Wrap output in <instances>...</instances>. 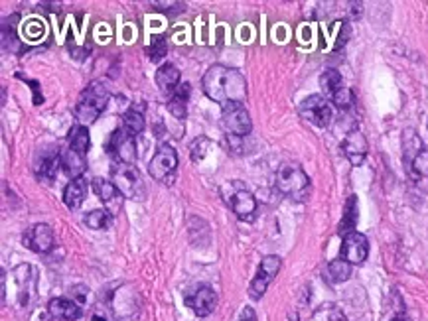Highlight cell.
I'll return each mask as SVG.
<instances>
[{
    "instance_id": "obj_1",
    "label": "cell",
    "mask_w": 428,
    "mask_h": 321,
    "mask_svg": "<svg viewBox=\"0 0 428 321\" xmlns=\"http://www.w3.org/2000/svg\"><path fill=\"white\" fill-rule=\"evenodd\" d=\"M204 93L221 107L245 103L247 99V79L241 71L225 66H211L201 79Z\"/></svg>"
},
{
    "instance_id": "obj_2",
    "label": "cell",
    "mask_w": 428,
    "mask_h": 321,
    "mask_svg": "<svg viewBox=\"0 0 428 321\" xmlns=\"http://www.w3.org/2000/svg\"><path fill=\"white\" fill-rule=\"evenodd\" d=\"M109 103V91L103 83H91L77 100L76 117L81 126H87L101 117V112L107 109Z\"/></svg>"
},
{
    "instance_id": "obj_3",
    "label": "cell",
    "mask_w": 428,
    "mask_h": 321,
    "mask_svg": "<svg viewBox=\"0 0 428 321\" xmlns=\"http://www.w3.org/2000/svg\"><path fill=\"white\" fill-rule=\"evenodd\" d=\"M276 189L292 200H304L310 189V179L298 164H285L276 172Z\"/></svg>"
},
{
    "instance_id": "obj_4",
    "label": "cell",
    "mask_w": 428,
    "mask_h": 321,
    "mask_svg": "<svg viewBox=\"0 0 428 321\" xmlns=\"http://www.w3.org/2000/svg\"><path fill=\"white\" fill-rule=\"evenodd\" d=\"M403 148H405V164L411 176L418 177L428 176V148L420 140L415 130H406L403 136Z\"/></svg>"
},
{
    "instance_id": "obj_5",
    "label": "cell",
    "mask_w": 428,
    "mask_h": 321,
    "mask_svg": "<svg viewBox=\"0 0 428 321\" xmlns=\"http://www.w3.org/2000/svg\"><path fill=\"white\" fill-rule=\"evenodd\" d=\"M110 181L115 184V188L119 189L122 197H129V200H136L141 197V174L134 164H121L117 162L115 166L110 167Z\"/></svg>"
},
{
    "instance_id": "obj_6",
    "label": "cell",
    "mask_w": 428,
    "mask_h": 321,
    "mask_svg": "<svg viewBox=\"0 0 428 321\" xmlns=\"http://www.w3.org/2000/svg\"><path fill=\"white\" fill-rule=\"evenodd\" d=\"M221 128L225 130L227 136H237V138L251 134L252 122L249 112L245 109V105L235 103V105L223 107V111H221Z\"/></svg>"
},
{
    "instance_id": "obj_7",
    "label": "cell",
    "mask_w": 428,
    "mask_h": 321,
    "mask_svg": "<svg viewBox=\"0 0 428 321\" xmlns=\"http://www.w3.org/2000/svg\"><path fill=\"white\" fill-rule=\"evenodd\" d=\"M298 111H300V117L304 121L312 122L314 126H320V128H326L334 119V112H331L328 99L322 97V95H310L308 99L300 103Z\"/></svg>"
},
{
    "instance_id": "obj_8",
    "label": "cell",
    "mask_w": 428,
    "mask_h": 321,
    "mask_svg": "<svg viewBox=\"0 0 428 321\" xmlns=\"http://www.w3.org/2000/svg\"><path fill=\"white\" fill-rule=\"evenodd\" d=\"M107 150H109V154L117 158V162H121V164H134V160H136V138L124 126L117 128L115 133L110 134L109 142H107Z\"/></svg>"
},
{
    "instance_id": "obj_9",
    "label": "cell",
    "mask_w": 428,
    "mask_h": 321,
    "mask_svg": "<svg viewBox=\"0 0 428 321\" xmlns=\"http://www.w3.org/2000/svg\"><path fill=\"white\" fill-rule=\"evenodd\" d=\"M280 266H283V262H280V258H278V256H275V255L264 256L263 262H261V266H259L257 276L252 278L251 286H249V296H251L252 299L263 298L264 292H266V288H269V284H271V282L275 280L276 274H278Z\"/></svg>"
},
{
    "instance_id": "obj_10",
    "label": "cell",
    "mask_w": 428,
    "mask_h": 321,
    "mask_svg": "<svg viewBox=\"0 0 428 321\" xmlns=\"http://www.w3.org/2000/svg\"><path fill=\"white\" fill-rule=\"evenodd\" d=\"M176 150L170 144H162L156 150V154L152 156V160H150V164H148V174H150L156 181H166L168 177L176 172Z\"/></svg>"
},
{
    "instance_id": "obj_11",
    "label": "cell",
    "mask_w": 428,
    "mask_h": 321,
    "mask_svg": "<svg viewBox=\"0 0 428 321\" xmlns=\"http://www.w3.org/2000/svg\"><path fill=\"white\" fill-rule=\"evenodd\" d=\"M369 255V241L367 237L357 231L345 234L341 243V258L348 260L350 264H362L367 260Z\"/></svg>"
},
{
    "instance_id": "obj_12",
    "label": "cell",
    "mask_w": 428,
    "mask_h": 321,
    "mask_svg": "<svg viewBox=\"0 0 428 321\" xmlns=\"http://www.w3.org/2000/svg\"><path fill=\"white\" fill-rule=\"evenodd\" d=\"M14 276V288H16V296H18V304L20 306H28L34 298L36 292V270L32 266L22 264L18 268H14L12 272Z\"/></svg>"
},
{
    "instance_id": "obj_13",
    "label": "cell",
    "mask_w": 428,
    "mask_h": 321,
    "mask_svg": "<svg viewBox=\"0 0 428 321\" xmlns=\"http://www.w3.org/2000/svg\"><path fill=\"white\" fill-rule=\"evenodd\" d=\"M24 244H26L30 251L38 253V255L50 253L52 246H54V231H52V227L45 225V223L34 225L32 229L24 234Z\"/></svg>"
},
{
    "instance_id": "obj_14",
    "label": "cell",
    "mask_w": 428,
    "mask_h": 321,
    "mask_svg": "<svg viewBox=\"0 0 428 321\" xmlns=\"http://www.w3.org/2000/svg\"><path fill=\"white\" fill-rule=\"evenodd\" d=\"M184 301L194 310L196 315L208 318L209 313L215 310V306H217V296H215V292L209 288V286H199L194 294H187Z\"/></svg>"
},
{
    "instance_id": "obj_15",
    "label": "cell",
    "mask_w": 428,
    "mask_h": 321,
    "mask_svg": "<svg viewBox=\"0 0 428 321\" xmlns=\"http://www.w3.org/2000/svg\"><path fill=\"white\" fill-rule=\"evenodd\" d=\"M341 150H343V154L350 160L352 166H362L365 156H367V150H369L367 138L359 130H352V133L345 136V140L341 144Z\"/></svg>"
},
{
    "instance_id": "obj_16",
    "label": "cell",
    "mask_w": 428,
    "mask_h": 321,
    "mask_svg": "<svg viewBox=\"0 0 428 321\" xmlns=\"http://www.w3.org/2000/svg\"><path fill=\"white\" fill-rule=\"evenodd\" d=\"M48 310H50V315H52V318L64 321H77L81 315H83L81 304H79L77 299H69V298L52 299L50 306H48Z\"/></svg>"
},
{
    "instance_id": "obj_17",
    "label": "cell",
    "mask_w": 428,
    "mask_h": 321,
    "mask_svg": "<svg viewBox=\"0 0 428 321\" xmlns=\"http://www.w3.org/2000/svg\"><path fill=\"white\" fill-rule=\"evenodd\" d=\"M231 207H233V213L237 215V219L252 221L255 219V211H257V200L252 197L251 191L239 189L231 197Z\"/></svg>"
},
{
    "instance_id": "obj_18",
    "label": "cell",
    "mask_w": 428,
    "mask_h": 321,
    "mask_svg": "<svg viewBox=\"0 0 428 321\" xmlns=\"http://www.w3.org/2000/svg\"><path fill=\"white\" fill-rule=\"evenodd\" d=\"M62 166H64V172L71 179H81L83 172L87 170V156L67 148L66 152L62 154Z\"/></svg>"
},
{
    "instance_id": "obj_19",
    "label": "cell",
    "mask_w": 428,
    "mask_h": 321,
    "mask_svg": "<svg viewBox=\"0 0 428 321\" xmlns=\"http://www.w3.org/2000/svg\"><path fill=\"white\" fill-rule=\"evenodd\" d=\"M190 91H192V89H190V83H180L176 91L172 93L170 100H168V111H170V114H172L174 119H178V121L186 119Z\"/></svg>"
},
{
    "instance_id": "obj_20",
    "label": "cell",
    "mask_w": 428,
    "mask_h": 321,
    "mask_svg": "<svg viewBox=\"0 0 428 321\" xmlns=\"http://www.w3.org/2000/svg\"><path fill=\"white\" fill-rule=\"evenodd\" d=\"M156 85L162 93H174L180 85V71L174 64H164L156 71Z\"/></svg>"
},
{
    "instance_id": "obj_21",
    "label": "cell",
    "mask_w": 428,
    "mask_h": 321,
    "mask_svg": "<svg viewBox=\"0 0 428 321\" xmlns=\"http://www.w3.org/2000/svg\"><path fill=\"white\" fill-rule=\"evenodd\" d=\"M85 191H87V186L83 179H71L64 189V203L69 209L81 207V203L85 200Z\"/></svg>"
},
{
    "instance_id": "obj_22",
    "label": "cell",
    "mask_w": 428,
    "mask_h": 321,
    "mask_svg": "<svg viewBox=\"0 0 428 321\" xmlns=\"http://www.w3.org/2000/svg\"><path fill=\"white\" fill-rule=\"evenodd\" d=\"M355 225H357V197H355V195H350V200H348L345 207H343V217H341L340 223V234L345 237V234L353 233Z\"/></svg>"
},
{
    "instance_id": "obj_23",
    "label": "cell",
    "mask_w": 428,
    "mask_h": 321,
    "mask_svg": "<svg viewBox=\"0 0 428 321\" xmlns=\"http://www.w3.org/2000/svg\"><path fill=\"white\" fill-rule=\"evenodd\" d=\"M89 144H91V140H89L87 126H81V124L73 126L71 133H69V146H67V148L76 150L79 154L87 156Z\"/></svg>"
},
{
    "instance_id": "obj_24",
    "label": "cell",
    "mask_w": 428,
    "mask_h": 321,
    "mask_svg": "<svg viewBox=\"0 0 428 321\" xmlns=\"http://www.w3.org/2000/svg\"><path fill=\"white\" fill-rule=\"evenodd\" d=\"M91 188L95 191V195H97L101 201H105V203H113L117 197H122L121 193H119V189L115 188V184L103 179V177H95L93 184H91Z\"/></svg>"
},
{
    "instance_id": "obj_25",
    "label": "cell",
    "mask_w": 428,
    "mask_h": 321,
    "mask_svg": "<svg viewBox=\"0 0 428 321\" xmlns=\"http://www.w3.org/2000/svg\"><path fill=\"white\" fill-rule=\"evenodd\" d=\"M352 276V264L343 258H338V260H331L328 266V278L329 282L334 284H340V282H345Z\"/></svg>"
},
{
    "instance_id": "obj_26",
    "label": "cell",
    "mask_w": 428,
    "mask_h": 321,
    "mask_svg": "<svg viewBox=\"0 0 428 321\" xmlns=\"http://www.w3.org/2000/svg\"><path fill=\"white\" fill-rule=\"evenodd\" d=\"M320 87H322V91H324L328 97H334V95L343 87V79H341L340 71H336V69L324 71L322 77H320Z\"/></svg>"
},
{
    "instance_id": "obj_27",
    "label": "cell",
    "mask_w": 428,
    "mask_h": 321,
    "mask_svg": "<svg viewBox=\"0 0 428 321\" xmlns=\"http://www.w3.org/2000/svg\"><path fill=\"white\" fill-rule=\"evenodd\" d=\"M62 166V156L57 154H48L42 158L40 166H38V176L48 181H54L57 176V170Z\"/></svg>"
},
{
    "instance_id": "obj_28",
    "label": "cell",
    "mask_w": 428,
    "mask_h": 321,
    "mask_svg": "<svg viewBox=\"0 0 428 321\" xmlns=\"http://www.w3.org/2000/svg\"><path fill=\"white\" fill-rule=\"evenodd\" d=\"M122 126L129 130L131 134H141L144 130V126H146V122H144V117H143V111H136L134 107L132 109H129V111L122 114Z\"/></svg>"
},
{
    "instance_id": "obj_29",
    "label": "cell",
    "mask_w": 428,
    "mask_h": 321,
    "mask_svg": "<svg viewBox=\"0 0 428 321\" xmlns=\"http://www.w3.org/2000/svg\"><path fill=\"white\" fill-rule=\"evenodd\" d=\"M110 223H113V213L110 211L95 209L91 211L89 215H85V225H89V229H95V231L109 229Z\"/></svg>"
},
{
    "instance_id": "obj_30",
    "label": "cell",
    "mask_w": 428,
    "mask_h": 321,
    "mask_svg": "<svg viewBox=\"0 0 428 321\" xmlns=\"http://www.w3.org/2000/svg\"><path fill=\"white\" fill-rule=\"evenodd\" d=\"M168 52V42L164 36H152V42L148 45V57L152 61H160Z\"/></svg>"
},
{
    "instance_id": "obj_31",
    "label": "cell",
    "mask_w": 428,
    "mask_h": 321,
    "mask_svg": "<svg viewBox=\"0 0 428 321\" xmlns=\"http://www.w3.org/2000/svg\"><path fill=\"white\" fill-rule=\"evenodd\" d=\"M331 103H336L338 109L345 111V109H350L353 103H355V95H353V91L350 87H341L340 91L331 97Z\"/></svg>"
},
{
    "instance_id": "obj_32",
    "label": "cell",
    "mask_w": 428,
    "mask_h": 321,
    "mask_svg": "<svg viewBox=\"0 0 428 321\" xmlns=\"http://www.w3.org/2000/svg\"><path fill=\"white\" fill-rule=\"evenodd\" d=\"M340 36H338V42H336V50H340L341 45L348 44V38H350V26L345 22H341L340 26Z\"/></svg>"
},
{
    "instance_id": "obj_33",
    "label": "cell",
    "mask_w": 428,
    "mask_h": 321,
    "mask_svg": "<svg viewBox=\"0 0 428 321\" xmlns=\"http://www.w3.org/2000/svg\"><path fill=\"white\" fill-rule=\"evenodd\" d=\"M71 294L76 296L77 301H79L81 306L87 301V288H85V286H76V288H71Z\"/></svg>"
},
{
    "instance_id": "obj_34",
    "label": "cell",
    "mask_w": 428,
    "mask_h": 321,
    "mask_svg": "<svg viewBox=\"0 0 428 321\" xmlns=\"http://www.w3.org/2000/svg\"><path fill=\"white\" fill-rule=\"evenodd\" d=\"M26 83H30V85H32L34 103H36V105H42V103H44V97H42V95H40V91H38V83H36V81H30V79H26Z\"/></svg>"
},
{
    "instance_id": "obj_35",
    "label": "cell",
    "mask_w": 428,
    "mask_h": 321,
    "mask_svg": "<svg viewBox=\"0 0 428 321\" xmlns=\"http://www.w3.org/2000/svg\"><path fill=\"white\" fill-rule=\"evenodd\" d=\"M239 321H257V318H255V311H252L251 308H245L241 313V320Z\"/></svg>"
},
{
    "instance_id": "obj_36",
    "label": "cell",
    "mask_w": 428,
    "mask_h": 321,
    "mask_svg": "<svg viewBox=\"0 0 428 321\" xmlns=\"http://www.w3.org/2000/svg\"><path fill=\"white\" fill-rule=\"evenodd\" d=\"M91 321H107V320H105V315H99V313H95V315L91 318Z\"/></svg>"
},
{
    "instance_id": "obj_37",
    "label": "cell",
    "mask_w": 428,
    "mask_h": 321,
    "mask_svg": "<svg viewBox=\"0 0 428 321\" xmlns=\"http://www.w3.org/2000/svg\"><path fill=\"white\" fill-rule=\"evenodd\" d=\"M393 321H406V320H403V318H397V320H393Z\"/></svg>"
}]
</instances>
